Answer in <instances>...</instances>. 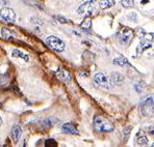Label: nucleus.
<instances>
[{"instance_id":"0eeeda50","label":"nucleus","mask_w":154,"mask_h":147,"mask_svg":"<svg viewBox=\"0 0 154 147\" xmlns=\"http://www.w3.org/2000/svg\"><path fill=\"white\" fill-rule=\"evenodd\" d=\"M92 13H93L92 3L83 2V3L81 4L78 8H77V15L81 16V17H89Z\"/></svg>"},{"instance_id":"b1692460","label":"nucleus","mask_w":154,"mask_h":147,"mask_svg":"<svg viewBox=\"0 0 154 147\" xmlns=\"http://www.w3.org/2000/svg\"><path fill=\"white\" fill-rule=\"evenodd\" d=\"M56 145H57V143H56V141L53 139H48L45 142V146L46 147H55Z\"/></svg>"},{"instance_id":"ddd939ff","label":"nucleus","mask_w":154,"mask_h":147,"mask_svg":"<svg viewBox=\"0 0 154 147\" xmlns=\"http://www.w3.org/2000/svg\"><path fill=\"white\" fill-rule=\"evenodd\" d=\"M12 55L14 56V57H16V58H21V59H23L24 61H26V62L29 60V56L27 55V54L23 53L22 51H20V50H18V49H14L13 50Z\"/></svg>"},{"instance_id":"2eb2a0df","label":"nucleus","mask_w":154,"mask_h":147,"mask_svg":"<svg viewBox=\"0 0 154 147\" xmlns=\"http://www.w3.org/2000/svg\"><path fill=\"white\" fill-rule=\"evenodd\" d=\"M1 37H2V38H4V40H12V38L15 37V33L8 28H2L1 29Z\"/></svg>"},{"instance_id":"cd10ccee","label":"nucleus","mask_w":154,"mask_h":147,"mask_svg":"<svg viewBox=\"0 0 154 147\" xmlns=\"http://www.w3.org/2000/svg\"><path fill=\"white\" fill-rule=\"evenodd\" d=\"M8 2H10V0H0V3L3 4V5H6V4H8Z\"/></svg>"},{"instance_id":"7c9ffc66","label":"nucleus","mask_w":154,"mask_h":147,"mask_svg":"<svg viewBox=\"0 0 154 147\" xmlns=\"http://www.w3.org/2000/svg\"><path fill=\"white\" fill-rule=\"evenodd\" d=\"M2 124V119H1V117H0V125Z\"/></svg>"},{"instance_id":"aec40b11","label":"nucleus","mask_w":154,"mask_h":147,"mask_svg":"<svg viewBox=\"0 0 154 147\" xmlns=\"http://www.w3.org/2000/svg\"><path fill=\"white\" fill-rule=\"evenodd\" d=\"M58 122V119H56V118H47V119H45L44 120V124L47 126V128H50V126H52L53 124H55V123H57Z\"/></svg>"},{"instance_id":"2f4dec72","label":"nucleus","mask_w":154,"mask_h":147,"mask_svg":"<svg viewBox=\"0 0 154 147\" xmlns=\"http://www.w3.org/2000/svg\"><path fill=\"white\" fill-rule=\"evenodd\" d=\"M151 146H152V147H154V142H153L152 144H151Z\"/></svg>"},{"instance_id":"4be33fe9","label":"nucleus","mask_w":154,"mask_h":147,"mask_svg":"<svg viewBox=\"0 0 154 147\" xmlns=\"http://www.w3.org/2000/svg\"><path fill=\"white\" fill-rule=\"evenodd\" d=\"M131 131H132V126H130V125L126 126V128H124V131H123V133H124V142H126L128 140L129 135H130Z\"/></svg>"},{"instance_id":"c85d7f7f","label":"nucleus","mask_w":154,"mask_h":147,"mask_svg":"<svg viewBox=\"0 0 154 147\" xmlns=\"http://www.w3.org/2000/svg\"><path fill=\"white\" fill-rule=\"evenodd\" d=\"M83 2H88V3H95L97 0H82Z\"/></svg>"},{"instance_id":"bb28decb","label":"nucleus","mask_w":154,"mask_h":147,"mask_svg":"<svg viewBox=\"0 0 154 147\" xmlns=\"http://www.w3.org/2000/svg\"><path fill=\"white\" fill-rule=\"evenodd\" d=\"M146 132L149 133L150 135H154V126L151 125V126H148V128H146Z\"/></svg>"},{"instance_id":"f8f14e48","label":"nucleus","mask_w":154,"mask_h":147,"mask_svg":"<svg viewBox=\"0 0 154 147\" xmlns=\"http://www.w3.org/2000/svg\"><path fill=\"white\" fill-rule=\"evenodd\" d=\"M110 78H112V80L115 85H122L124 83V80H125L123 75H121L119 73H112Z\"/></svg>"},{"instance_id":"1a4fd4ad","label":"nucleus","mask_w":154,"mask_h":147,"mask_svg":"<svg viewBox=\"0 0 154 147\" xmlns=\"http://www.w3.org/2000/svg\"><path fill=\"white\" fill-rule=\"evenodd\" d=\"M11 138H12L14 143H18L22 136V128L20 125H14L11 130Z\"/></svg>"},{"instance_id":"39448f33","label":"nucleus","mask_w":154,"mask_h":147,"mask_svg":"<svg viewBox=\"0 0 154 147\" xmlns=\"http://www.w3.org/2000/svg\"><path fill=\"white\" fill-rule=\"evenodd\" d=\"M133 37H134L133 31L127 28V27H122L119 30V33H118V38H119L120 43L124 46H127V45L130 44L133 40Z\"/></svg>"},{"instance_id":"c756f323","label":"nucleus","mask_w":154,"mask_h":147,"mask_svg":"<svg viewBox=\"0 0 154 147\" xmlns=\"http://www.w3.org/2000/svg\"><path fill=\"white\" fill-rule=\"evenodd\" d=\"M141 2H142V4H146L149 2V0H141Z\"/></svg>"},{"instance_id":"a211bd4d","label":"nucleus","mask_w":154,"mask_h":147,"mask_svg":"<svg viewBox=\"0 0 154 147\" xmlns=\"http://www.w3.org/2000/svg\"><path fill=\"white\" fill-rule=\"evenodd\" d=\"M114 63L116 65H119V66H125V65H129V62L127 61V59L124 57H117L114 59Z\"/></svg>"},{"instance_id":"4468645a","label":"nucleus","mask_w":154,"mask_h":147,"mask_svg":"<svg viewBox=\"0 0 154 147\" xmlns=\"http://www.w3.org/2000/svg\"><path fill=\"white\" fill-rule=\"evenodd\" d=\"M151 47H152V45H151V42H148V40H142L141 44H140L139 47L137 48V53L141 54L142 52H144L145 50L151 48Z\"/></svg>"},{"instance_id":"423d86ee","label":"nucleus","mask_w":154,"mask_h":147,"mask_svg":"<svg viewBox=\"0 0 154 147\" xmlns=\"http://www.w3.org/2000/svg\"><path fill=\"white\" fill-rule=\"evenodd\" d=\"M0 19L5 22H15L16 20V13L13 8L10 7H3L0 10Z\"/></svg>"},{"instance_id":"dca6fc26","label":"nucleus","mask_w":154,"mask_h":147,"mask_svg":"<svg viewBox=\"0 0 154 147\" xmlns=\"http://www.w3.org/2000/svg\"><path fill=\"white\" fill-rule=\"evenodd\" d=\"M115 5V0H100L99 1V6L101 10H107Z\"/></svg>"},{"instance_id":"a878e982","label":"nucleus","mask_w":154,"mask_h":147,"mask_svg":"<svg viewBox=\"0 0 154 147\" xmlns=\"http://www.w3.org/2000/svg\"><path fill=\"white\" fill-rule=\"evenodd\" d=\"M127 17H128V19H129V20H131V21H133V22L137 21V13H129Z\"/></svg>"},{"instance_id":"f257e3e1","label":"nucleus","mask_w":154,"mask_h":147,"mask_svg":"<svg viewBox=\"0 0 154 147\" xmlns=\"http://www.w3.org/2000/svg\"><path fill=\"white\" fill-rule=\"evenodd\" d=\"M140 110L143 116L150 117L154 114V94L146 96L140 103Z\"/></svg>"},{"instance_id":"5701e85b","label":"nucleus","mask_w":154,"mask_h":147,"mask_svg":"<svg viewBox=\"0 0 154 147\" xmlns=\"http://www.w3.org/2000/svg\"><path fill=\"white\" fill-rule=\"evenodd\" d=\"M137 144L141 146L147 145V144H148V139L146 138V136H140V137L137 138Z\"/></svg>"},{"instance_id":"7ed1b4c3","label":"nucleus","mask_w":154,"mask_h":147,"mask_svg":"<svg viewBox=\"0 0 154 147\" xmlns=\"http://www.w3.org/2000/svg\"><path fill=\"white\" fill-rule=\"evenodd\" d=\"M94 82H95V84H97L102 88H105V89H110V88L115 85L112 78H109V77H107L105 74H102V73H98L95 75Z\"/></svg>"},{"instance_id":"9b49d317","label":"nucleus","mask_w":154,"mask_h":147,"mask_svg":"<svg viewBox=\"0 0 154 147\" xmlns=\"http://www.w3.org/2000/svg\"><path fill=\"white\" fill-rule=\"evenodd\" d=\"M80 28L82 29L85 32H87V33L89 32L90 33L91 30H92V20H91L89 17H85V19L81 22Z\"/></svg>"},{"instance_id":"393cba45","label":"nucleus","mask_w":154,"mask_h":147,"mask_svg":"<svg viewBox=\"0 0 154 147\" xmlns=\"http://www.w3.org/2000/svg\"><path fill=\"white\" fill-rule=\"evenodd\" d=\"M55 19H57V21L58 22H60V23H63V24H67V23H69V21H68L67 19H66L65 17H62V16H55Z\"/></svg>"},{"instance_id":"6ab92c4d","label":"nucleus","mask_w":154,"mask_h":147,"mask_svg":"<svg viewBox=\"0 0 154 147\" xmlns=\"http://www.w3.org/2000/svg\"><path fill=\"white\" fill-rule=\"evenodd\" d=\"M145 87H146V84H145L144 81H139V82L134 84V89L137 93H142V92L144 91Z\"/></svg>"},{"instance_id":"20e7f679","label":"nucleus","mask_w":154,"mask_h":147,"mask_svg":"<svg viewBox=\"0 0 154 147\" xmlns=\"http://www.w3.org/2000/svg\"><path fill=\"white\" fill-rule=\"evenodd\" d=\"M45 43L48 47H50L52 50L56 52H63L66 48V44L63 42L60 38L57 37H54V35H50L45 40Z\"/></svg>"},{"instance_id":"f3484780","label":"nucleus","mask_w":154,"mask_h":147,"mask_svg":"<svg viewBox=\"0 0 154 147\" xmlns=\"http://www.w3.org/2000/svg\"><path fill=\"white\" fill-rule=\"evenodd\" d=\"M140 32L142 33L141 37H143L144 40H148V42H154V32H146L143 29H140Z\"/></svg>"},{"instance_id":"412c9836","label":"nucleus","mask_w":154,"mask_h":147,"mask_svg":"<svg viewBox=\"0 0 154 147\" xmlns=\"http://www.w3.org/2000/svg\"><path fill=\"white\" fill-rule=\"evenodd\" d=\"M121 4L123 7L129 8L134 5V1H133V0H121Z\"/></svg>"},{"instance_id":"6e6552de","label":"nucleus","mask_w":154,"mask_h":147,"mask_svg":"<svg viewBox=\"0 0 154 147\" xmlns=\"http://www.w3.org/2000/svg\"><path fill=\"white\" fill-rule=\"evenodd\" d=\"M55 76L58 80L62 81V82H64V83H69V82H71V80H72L71 75L68 73L65 69H62V67H60V69H56Z\"/></svg>"},{"instance_id":"f03ea898","label":"nucleus","mask_w":154,"mask_h":147,"mask_svg":"<svg viewBox=\"0 0 154 147\" xmlns=\"http://www.w3.org/2000/svg\"><path fill=\"white\" fill-rule=\"evenodd\" d=\"M94 128L98 132L108 133V132H112L115 126L109 120L104 118L103 116H96L94 118Z\"/></svg>"},{"instance_id":"9d476101","label":"nucleus","mask_w":154,"mask_h":147,"mask_svg":"<svg viewBox=\"0 0 154 147\" xmlns=\"http://www.w3.org/2000/svg\"><path fill=\"white\" fill-rule=\"evenodd\" d=\"M62 131H63V133H65V134H69V135H78L79 134V132L77 131V128L72 123L63 124Z\"/></svg>"}]
</instances>
